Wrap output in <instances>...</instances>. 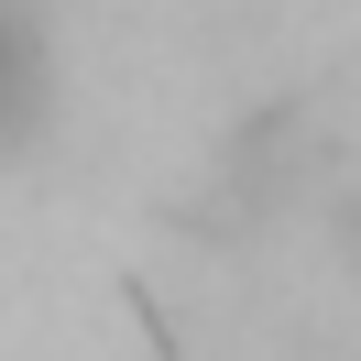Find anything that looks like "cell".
<instances>
[{
	"mask_svg": "<svg viewBox=\"0 0 361 361\" xmlns=\"http://www.w3.org/2000/svg\"><path fill=\"white\" fill-rule=\"evenodd\" d=\"M55 110V55H44V23H33L23 0H0V164L23 154Z\"/></svg>",
	"mask_w": 361,
	"mask_h": 361,
	"instance_id": "6da1fadb",
	"label": "cell"
}]
</instances>
